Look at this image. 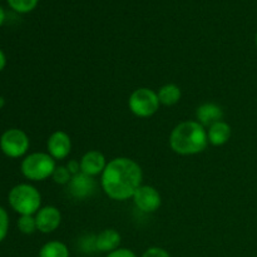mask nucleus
I'll use <instances>...</instances> for the list:
<instances>
[{"label": "nucleus", "instance_id": "obj_1", "mask_svg": "<svg viewBox=\"0 0 257 257\" xmlns=\"http://www.w3.org/2000/svg\"><path fill=\"white\" fill-rule=\"evenodd\" d=\"M143 172L136 161L128 157H117L107 163L100 175V186L109 198L125 201L133 197L142 186Z\"/></svg>", "mask_w": 257, "mask_h": 257}, {"label": "nucleus", "instance_id": "obj_2", "mask_svg": "<svg viewBox=\"0 0 257 257\" xmlns=\"http://www.w3.org/2000/svg\"><path fill=\"white\" fill-rule=\"evenodd\" d=\"M208 145L207 131L197 120H185L176 125L170 135V147L180 156L203 152Z\"/></svg>", "mask_w": 257, "mask_h": 257}, {"label": "nucleus", "instance_id": "obj_3", "mask_svg": "<svg viewBox=\"0 0 257 257\" xmlns=\"http://www.w3.org/2000/svg\"><path fill=\"white\" fill-rule=\"evenodd\" d=\"M8 201L13 210L20 216H34L42 208V195L29 183H19L10 190Z\"/></svg>", "mask_w": 257, "mask_h": 257}, {"label": "nucleus", "instance_id": "obj_4", "mask_svg": "<svg viewBox=\"0 0 257 257\" xmlns=\"http://www.w3.org/2000/svg\"><path fill=\"white\" fill-rule=\"evenodd\" d=\"M55 167V160L48 152L30 153L25 156L20 165L23 176L33 182H40L52 177Z\"/></svg>", "mask_w": 257, "mask_h": 257}, {"label": "nucleus", "instance_id": "obj_5", "mask_svg": "<svg viewBox=\"0 0 257 257\" xmlns=\"http://www.w3.org/2000/svg\"><path fill=\"white\" fill-rule=\"evenodd\" d=\"M160 99L157 92L150 88H138L133 90L128 99L130 110L138 118H150L160 109Z\"/></svg>", "mask_w": 257, "mask_h": 257}, {"label": "nucleus", "instance_id": "obj_6", "mask_svg": "<svg viewBox=\"0 0 257 257\" xmlns=\"http://www.w3.org/2000/svg\"><path fill=\"white\" fill-rule=\"evenodd\" d=\"M29 147V137L19 128H9L0 137V150L9 158L23 157L27 155Z\"/></svg>", "mask_w": 257, "mask_h": 257}, {"label": "nucleus", "instance_id": "obj_7", "mask_svg": "<svg viewBox=\"0 0 257 257\" xmlns=\"http://www.w3.org/2000/svg\"><path fill=\"white\" fill-rule=\"evenodd\" d=\"M133 202L136 207L146 213H153L161 207L162 198L160 192L153 186L142 185L133 195Z\"/></svg>", "mask_w": 257, "mask_h": 257}, {"label": "nucleus", "instance_id": "obj_8", "mask_svg": "<svg viewBox=\"0 0 257 257\" xmlns=\"http://www.w3.org/2000/svg\"><path fill=\"white\" fill-rule=\"evenodd\" d=\"M47 151L55 161L65 160L72 151L70 136L60 130L53 132L47 141Z\"/></svg>", "mask_w": 257, "mask_h": 257}, {"label": "nucleus", "instance_id": "obj_9", "mask_svg": "<svg viewBox=\"0 0 257 257\" xmlns=\"http://www.w3.org/2000/svg\"><path fill=\"white\" fill-rule=\"evenodd\" d=\"M38 231L42 233H52L62 223V213L55 206H44L34 215Z\"/></svg>", "mask_w": 257, "mask_h": 257}, {"label": "nucleus", "instance_id": "obj_10", "mask_svg": "<svg viewBox=\"0 0 257 257\" xmlns=\"http://www.w3.org/2000/svg\"><path fill=\"white\" fill-rule=\"evenodd\" d=\"M80 172L84 175L90 176L94 178L95 176L102 175L103 171L107 167V160H105L104 155L99 151H88L87 153L83 155L80 158Z\"/></svg>", "mask_w": 257, "mask_h": 257}, {"label": "nucleus", "instance_id": "obj_11", "mask_svg": "<svg viewBox=\"0 0 257 257\" xmlns=\"http://www.w3.org/2000/svg\"><path fill=\"white\" fill-rule=\"evenodd\" d=\"M68 190H69L72 197L77 198V200H85L94 193L95 181L90 176L80 172L73 176L70 182L68 183Z\"/></svg>", "mask_w": 257, "mask_h": 257}, {"label": "nucleus", "instance_id": "obj_12", "mask_svg": "<svg viewBox=\"0 0 257 257\" xmlns=\"http://www.w3.org/2000/svg\"><path fill=\"white\" fill-rule=\"evenodd\" d=\"M196 120L203 127H210L213 123L223 120V110L215 103H203L196 109Z\"/></svg>", "mask_w": 257, "mask_h": 257}, {"label": "nucleus", "instance_id": "obj_13", "mask_svg": "<svg viewBox=\"0 0 257 257\" xmlns=\"http://www.w3.org/2000/svg\"><path fill=\"white\" fill-rule=\"evenodd\" d=\"M120 233L114 228H105L102 232L98 233L94 237L95 250L100 252H112V251L119 248L120 245Z\"/></svg>", "mask_w": 257, "mask_h": 257}, {"label": "nucleus", "instance_id": "obj_14", "mask_svg": "<svg viewBox=\"0 0 257 257\" xmlns=\"http://www.w3.org/2000/svg\"><path fill=\"white\" fill-rule=\"evenodd\" d=\"M206 131H207L208 143L215 146V147H220V146L226 145L230 141L231 135H232L231 125L227 122H225V120L213 123Z\"/></svg>", "mask_w": 257, "mask_h": 257}, {"label": "nucleus", "instance_id": "obj_15", "mask_svg": "<svg viewBox=\"0 0 257 257\" xmlns=\"http://www.w3.org/2000/svg\"><path fill=\"white\" fill-rule=\"evenodd\" d=\"M157 95L161 104L166 105V107H171V105H175L180 102L181 97H182V92H181V88L177 84L168 83V84L162 85L160 88Z\"/></svg>", "mask_w": 257, "mask_h": 257}, {"label": "nucleus", "instance_id": "obj_16", "mask_svg": "<svg viewBox=\"0 0 257 257\" xmlns=\"http://www.w3.org/2000/svg\"><path fill=\"white\" fill-rule=\"evenodd\" d=\"M69 248L62 241H49L39 250V257H69Z\"/></svg>", "mask_w": 257, "mask_h": 257}, {"label": "nucleus", "instance_id": "obj_17", "mask_svg": "<svg viewBox=\"0 0 257 257\" xmlns=\"http://www.w3.org/2000/svg\"><path fill=\"white\" fill-rule=\"evenodd\" d=\"M39 0H8V4L10 5L14 12L20 14H27L33 12L37 8Z\"/></svg>", "mask_w": 257, "mask_h": 257}, {"label": "nucleus", "instance_id": "obj_18", "mask_svg": "<svg viewBox=\"0 0 257 257\" xmlns=\"http://www.w3.org/2000/svg\"><path fill=\"white\" fill-rule=\"evenodd\" d=\"M18 228H19L20 232L24 233V235H32V233H34L35 231L38 230L34 216H20L19 220H18Z\"/></svg>", "mask_w": 257, "mask_h": 257}, {"label": "nucleus", "instance_id": "obj_19", "mask_svg": "<svg viewBox=\"0 0 257 257\" xmlns=\"http://www.w3.org/2000/svg\"><path fill=\"white\" fill-rule=\"evenodd\" d=\"M72 173L69 172V170L67 168V166H57L53 172V181H54L57 185H68L72 180Z\"/></svg>", "mask_w": 257, "mask_h": 257}, {"label": "nucleus", "instance_id": "obj_20", "mask_svg": "<svg viewBox=\"0 0 257 257\" xmlns=\"http://www.w3.org/2000/svg\"><path fill=\"white\" fill-rule=\"evenodd\" d=\"M9 231V215L3 207H0V242L5 240Z\"/></svg>", "mask_w": 257, "mask_h": 257}, {"label": "nucleus", "instance_id": "obj_21", "mask_svg": "<svg viewBox=\"0 0 257 257\" xmlns=\"http://www.w3.org/2000/svg\"><path fill=\"white\" fill-rule=\"evenodd\" d=\"M141 257H171V255L167 250H165V248L153 246V247L147 248Z\"/></svg>", "mask_w": 257, "mask_h": 257}, {"label": "nucleus", "instance_id": "obj_22", "mask_svg": "<svg viewBox=\"0 0 257 257\" xmlns=\"http://www.w3.org/2000/svg\"><path fill=\"white\" fill-rule=\"evenodd\" d=\"M105 257H137V255L132 250H130V248L119 247L117 250L112 251V252L107 253Z\"/></svg>", "mask_w": 257, "mask_h": 257}, {"label": "nucleus", "instance_id": "obj_23", "mask_svg": "<svg viewBox=\"0 0 257 257\" xmlns=\"http://www.w3.org/2000/svg\"><path fill=\"white\" fill-rule=\"evenodd\" d=\"M67 168L69 170V172L72 173V176L78 175L80 173V162L77 160H72L67 163Z\"/></svg>", "mask_w": 257, "mask_h": 257}, {"label": "nucleus", "instance_id": "obj_24", "mask_svg": "<svg viewBox=\"0 0 257 257\" xmlns=\"http://www.w3.org/2000/svg\"><path fill=\"white\" fill-rule=\"evenodd\" d=\"M5 65H7V55H5V53L0 49V72L4 70Z\"/></svg>", "mask_w": 257, "mask_h": 257}, {"label": "nucleus", "instance_id": "obj_25", "mask_svg": "<svg viewBox=\"0 0 257 257\" xmlns=\"http://www.w3.org/2000/svg\"><path fill=\"white\" fill-rule=\"evenodd\" d=\"M4 20H5V12H4V9H3V8L0 7V27H2V25H3Z\"/></svg>", "mask_w": 257, "mask_h": 257}, {"label": "nucleus", "instance_id": "obj_26", "mask_svg": "<svg viewBox=\"0 0 257 257\" xmlns=\"http://www.w3.org/2000/svg\"><path fill=\"white\" fill-rule=\"evenodd\" d=\"M4 105H5V99H4V97H2V95H0V109H2Z\"/></svg>", "mask_w": 257, "mask_h": 257}, {"label": "nucleus", "instance_id": "obj_27", "mask_svg": "<svg viewBox=\"0 0 257 257\" xmlns=\"http://www.w3.org/2000/svg\"><path fill=\"white\" fill-rule=\"evenodd\" d=\"M255 45H256V48H257V32H256V35H255Z\"/></svg>", "mask_w": 257, "mask_h": 257}]
</instances>
